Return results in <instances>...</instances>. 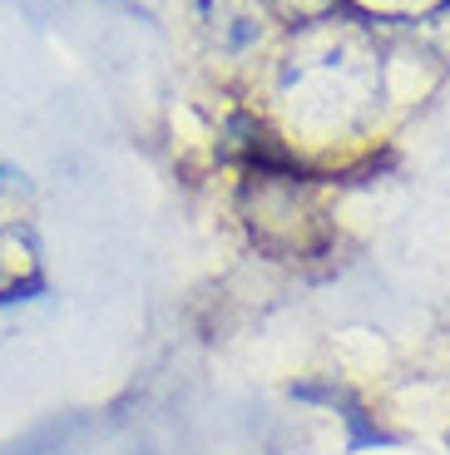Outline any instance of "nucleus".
<instances>
[{"mask_svg": "<svg viewBox=\"0 0 450 455\" xmlns=\"http://www.w3.org/2000/svg\"><path fill=\"white\" fill-rule=\"evenodd\" d=\"M60 441H65V431H60V426H45V431L25 435L20 445H11V451H0V455H50Z\"/></svg>", "mask_w": 450, "mask_h": 455, "instance_id": "obj_1", "label": "nucleus"}]
</instances>
